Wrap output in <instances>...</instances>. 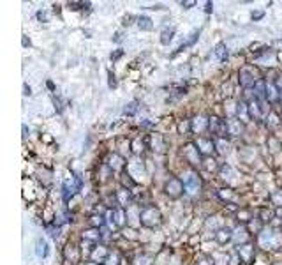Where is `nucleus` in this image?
Returning a JSON list of instances; mask_svg holds the SVG:
<instances>
[{"instance_id": "a211bd4d", "label": "nucleus", "mask_w": 282, "mask_h": 265, "mask_svg": "<svg viewBox=\"0 0 282 265\" xmlns=\"http://www.w3.org/2000/svg\"><path fill=\"white\" fill-rule=\"evenodd\" d=\"M198 265H212V261H208V260H203L201 263H198Z\"/></svg>"}, {"instance_id": "dca6fc26", "label": "nucleus", "mask_w": 282, "mask_h": 265, "mask_svg": "<svg viewBox=\"0 0 282 265\" xmlns=\"http://www.w3.org/2000/svg\"><path fill=\"white\" fill-rule=\"evenodd\" d=\"M272 200H274V203H275V205H280V202H282V191H278V193H275L274 196H272Z\"/></svg>"}, {"instance_id": "2eb2a0df", "label": "nucleus", "mask_w": 282, "mask_h": 265, "mask_svg": "<svg viewBox=\"0 0 282 265\" xmlns=\"http://www.w3.org/2000/svg\"><path fill=\"white\" fill-rule=\"evenodd\" d=\"M150 20L148 18H141L140 20V27L141 29H152V23H148Z\"/></svg>"}, {"instance_id": "6ab92c4d", "label": "nucleus", "mask_w": 282, "mask_h": 265, "mask_svg": "<svg viewBox=\"0 0 282 265\" xmlns=\"http://www.w3.org/2000/svg\"><path fill=\"white\" fill-rule=\"evenodd\" d=\"M280 217H282V210H280Z\"/></svg>"}, {"instance_id": "aec40b11", "label": "nucleus", "mask_w": 282, "mask_h": 265, "mask_svg": "<svg viewBox=\"0 0 282 265\" xmlns=\"http://www.w3.org/2000/svg\"><path fill=\"white\" fill-rule=\"evenodd\" d=\"M280 97H282V92H280Z\"/></svg>"}, {"instance_id": "0eeeda50", "label": "nucleus", "mask_w": 282, "mask_h": 265, "mask_svg": "<svg viewBox=\"0 0 282 265\" xmlns=\"http://www.w3.org/2000/svg\"><path fill=\"white\" fill-rule=\"evenodd\" d=\"M238 254L244 261H249L250 256H252V246H242L238 247Z\"/></svg>"}, {"instance_id": "6e6552de", "label": "nucleus", "mask_w": 282, "mask_h": 265, "mask_svg": "<svg viewBox=\"0 0 282 265\" xmlns=\"http://www.w3.org/2000/svg\"><path fill=\"white\" fill-rule=\"evenodd\" d=\"M240 131H242L240 120H230V122H228V133H230V135H240Z\"/></svg>"}, {"instance_id": "9d476101", "label": "nucleus", "mask_w": 282, "mask_h": 265, "mask_svg": "<svg viewBox=\"0 0 282 265\" xmlns=\"http://www.w3.org/2000/svg\"><path fill=\"white\" fill-rule=\"evenodd\" d=\"M242 76H244V78H242V85H245V87L254 85V82H256V78H252L247 71H242Z\"/></svg>"}, {"instance_id": "423d86ee", "label": "nucleus", "mask_w": 282, "mask_h": 265, "mask_svg": "<svg viewBox=\"0 0 282 265\" xmlns=\"http://www.w3.org/2000/svg\"><path fill=\"white\" fill-rule=\"evenodd\" d=\"M186 157L190 161L192 164H200V154H198V149H194L192 145H189L186 149Z\"/></svg>"}, {"instance_id": "f03ea898", "label": "nucleus", "mask_w": 282, "mask_h": 265, "mask_svg": "<svg viewBox=\"0 0 282 265\" xmlns=\"http://www.w3.org/2000/svg\"><path fill=\"white\" fill-rule=\"evenodd\" d=\"M140 217H141V221H143V224H146V226H154V224L159 223L160 214L156 207H148V209H145L143 212H141Z\"/></svg>"}, {"instance_id": "f8f14e48", "label": "nucleus", "mask_w": 282, "mask_h": 265, "mask_svg": "<svg viewBox=\"0 0 282 265\" xmlns=\"http://www.w3.org/2000/svg\"><path fill=\"white\" fill-rule=\"evenodd\" d=\"M217 239H219V242H226V240H230V239H231L230 230H220V231H217Z\"/></svg>"}, {"instance_id": "412c9836", "label": "nucleus", "mask_w": 282, "mask_h": 265, "mask_svg": "<svg viewBox=\"0 0 282 265\" xmlns=\"http://www.w3.org/2000/svg\"><path fill=\"white\" fill-rule=\"evenodd\" d=\"M90 265H94V263H90Z\"/></svg>"}, {"instance_id": "9b49d317", "label": "nucleus", "mask_w": 282, "mask_h": 265, "mask_svg": "<svg viewBox=\"0 0 282 265\" xmlns=\"http://www.w3.org/2000/svg\"><path fill=\"white\" fill-rule=\"evenodd\" d=\"M204 126H206V124H204L203 117H198V119H194V122H192V129L194 131H203Z\"/></svg>"}, {"instance_id": "ddd939ff", "label": "nucleus", "mask_w": 282, "mask_h": 265, "mask_svg": "<svg viewBox=\"0 0 282 265\" xmlns=\"http://www.w3.org/2000/svg\"><path fill=\"white\" fill-rule=\"evenodd\" d=\"M83 237H85V239H88V240H97L100 235L97 233V230H88V231H85V233H83Z\"/></svg>"}, {"instance_id": "f257e3e1", "label": "nucleus", "mask_w": 282, "mask_h": 265, "mask_svg": "<svg viewBox=\"0 0 282 265\" xmlns=\"http://www.w3.org/2000/svg\"><path fill=\"white\" fill-rule=\"evenodd\" d=\"M280 240H282V235L280 233H277V231H272V230H268V231H263L260 235V244L263 247H275V246H278L280 244Z\"/></svg>"}, {"instance_id": "4468645a", "label": "nucleus", "mask_w": 282, "mask_h": 265, "mask_svg": "<svg viewBox=\"0 0 282 265\" xmlns=\"http://www.w3.org/2000/svg\"><path fill=\"white\" fill-rule=\"evenodd\" d=\"M36 251H38L39 256H44V254H46V242H44V240H41V239L38 240V249H36Z\"/></svg>"}, {"instance_id": "20e7f679", "label": "nucleus", "mask_w": 282, "mask_h": 265, "mask_svg": "<svg viewBox=\"0 0 282 265\" xmlns=\"http://www.w3.org/2000/svg\"><path fill=\"white\" fill-rule=\"evenodd\" d=\"M184 189H186V187H184V182H180V180H176V179H171L166 186V193L170 194L171 198H176Z\"/></svg>"}, {"instance_id": "1a4fd4ad", "label": "nucleus", "mask_w": 282, "mask_h": 265, "mask_svg": "<svg viewBox=\"0 0 282 265\" xmlns=\"http://www.w3.org/2000/svg\"><path fill=\"white\" fill-rule=\"evenodd\" d=\"M198 147H203V149H201V152L208 154V152H212V149H214V143H212V140L200 138V140H198Z\"/></svg>"}, {"instance_id": "f3484780", "label": "nucleus", "mask_w": 282, "mask_h": 265, "mask_svg": "<svg viewBox=\"0 0 282 265\" xmlns=\"http://www.w3.org/2000/svg\"><path fill=\"white\" fill-rule=\"evenodd\" d=\"M217 145H219V147H220V149H219V150H220V152H222V154H226V152H228V143H224V142H222V140H220V142H219V143H217Z\"/></svg>"}, {"instance_id": "39448f33", "label": "nucleus", "mask_w": 282, "mask_h": 265, "mask_svg": "<svg viewBox=\"0 0 282 265\" xmlns=\"http://www.w3.org/2000/svg\"><path fill=\"white\" fill-rule=\"evenodd\" d=\"M208 126H210V129L219 136H222L224 133L228 131V122L219 120V119H210V124H208Z\"/></svg>"}, {"instance_id": "7ed1b4c3", "label": "nucleus", "mask_w": 282, "mask_h": 265, "mask_svg": "<svg viewBox=\"0 0 282 265\" xmlns=\"http://www.w3.org/2000/svg\"><path fill=\"white\" fill-rule=\"evenodd\" d=\"M182 182H184V187H186L187 193L194 194V193H198V191H200V186H201L200 179H198L194 173H187V175H184Z\"/></svg>"}]
</instances>
